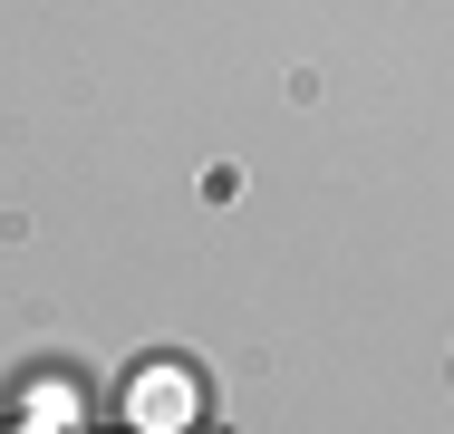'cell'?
<instances>
[{
    "instance_id": "cell-1",
    "label": "cell",
    "mask_w": 454,
    "mask_h": 434,
    "mask_svg": "<svg viewBox=\"0 0 454 434\" xmlns=\"http://www.w3.org/2000/svg\"><path fill=\"white\" fill-rule=\"evenodd\" d=\"M193 406H203V386H193L184 357H145V367L126 376V434H184Z\"/></svg>"
}]
</instances>
